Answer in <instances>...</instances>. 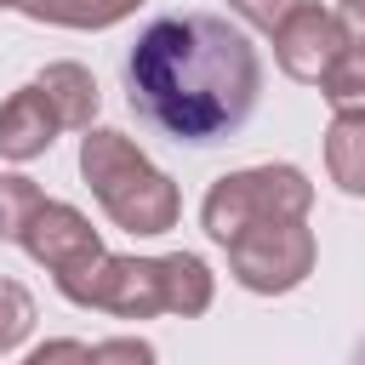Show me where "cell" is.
<instances>
[{"mask_svg":"<svg viewBox=\"0 0 365 365\" xmlns=\"http://www.w3.org/2000/svg\"><path fill=\"white\" fill-rule=\"evenodd\" d=\"M125 97L137 120L177 143H222L234 137L262 97L257 46L217 11H171L154 17L125 51Z\"/></svg>","mask_w":365,"mask_h":365,"instance_id":"obj_1","label":"cell"},{"mask_svg":"<svg viewBox=\"0 0 365 365\" xmlns=\"http://www.w3.org/2000/svg\"><path fill=\"white\" fill-rule=\"evenodd\" d=\"M57 291L74 308H97L114 319H154V314H205L217 297L211 268L194 251H171V257H97L80 274H63Z\"/></svg>","mask_w":365,"mask_h":365,"instance_id":"obj_2","label":"cell"},{"mask_svg":"<svg viewBox=\"0 0 365 365\" xmlns=\"http://www.w3.org/2000/svg\"><path fill=\"white\" fill-rule=\"evenodd\" d=\"M80 177L108 211V222L125 234H165L182 217L177 182L114 125H91L80 137Z\"/></svg>","mask_w":365,"mask_h":365,"instance_id":"obj_3","label":"cell"},{"mask_svg":"<svg viewBox=\"0 0 365 365\" xmlns=\"http://www.w3.org/2000/svg\"><path fill=\"white\" fill-rule=\"evenodd\" d=\"M314 205V182L297 165H251V171H228L205 188L200 205V228L217 245H234L245 228L262 222H302Z\"/></svg>","mask_w":365,"mask_h":365,"instance_id":"obj_4","label":"cell"},{"mask_svg":"<svg viewBox=\"0 0 365 365\" xmlns=\"http://www.w3.org/2000/svg\"><path fill=\"white\" fill-rule=\"evenodd\" d=\"M314 228L308 222H262V228H245L234 245H228V268L245 291L257 297H285L297 291L308 274H314Z\"/></svg>","mask_w":365,"mask_h":365,"instance_id":"obj_5","label":"cell"},{"mask_svg":"<svg viewBox=\"0 0 365 365\" xmlns=\"http://www.w3.org/2000/svg\"><path fill=\"white\" fill-rule=\"evenodd\" d=\"M348 46H354V29L342 23V11H325V6L302 0V6L279 23V34H274V63H279L291 80L319 86Z\"/></svg>","mask_w":365,"mask_h":365,"instance_id":"obj_6","label":"cell"},{"mask_svg":"<svg viewBox=\"0 0 365 365\" xmlns=\"http://www.w3.org/2000/svg\"><path fill=\"white\" fill-rule=\"evenodd\" d=\"M17 245H23L40 268H51V279L80 274V268H91L97 257H108V251H103V234L91 228V217L74 211V205H63V200H46V205L34 211V222L23 228Z\"/></svg>","mask_w":365,"mask_h":365,"instance_id":"obj_7","label":"cell"},{"mask_svg":"<svg viewBox=\"0 0 365 365\" xmlns=\"http://www.w3.org/2000/svg\"><path fill=\"white\" fill-rule=\"evenodd\" d=\"M57 131L63 125H57V114H51L40 86H23V91H11L0 103V160H34V154L51 148Z\"/></svg>","mask_w":365,"mask_h":365,"instance_id":"obj_8","label":"cell"},{"mask_svg":"<svg viewBox=\"0 0 365 365\" xmlns=\"http://www.w3.org/2000/svg\"><path fill=\"white\" fill-rule=\"evenodd\" d=\"M34 86L46 91V103H51L57 125H68V131H91V120H97V103H103V97H97V80H91V68H86V63H46Z\"/></svg>","mask_w":365,"mask_h":365,"instance_id":"obj_9","label":"cell"},{"mask_svg":"<svg viewBox=\"0 0 365 365\" xmlns=\"http://www.w3.org/2000/svg\"><path fill=\"white\" fill-rule=\"evenodd\" d=\"M137 6H148V0H17L23 17L57 23V29H114Z\"/></svg>","mask_w":365,"mask_h":365,"instance_id":"obj_10","label":"cell"},{"mask_svg":"<svg viewBox=\"0 0 365 365\" xmlns=\"http://www.w3.org/2000/svg\"><path fill=\"white\" fill-rule=\"evenodd\" d=\"M325 171L342 194L365 200V120H331L325 131Z\"/></svg>","mask_w":365,"mask_h":365,"instance_id":"obj_11","label":"cell"},{"mask_svg":"<svg viewBox=\"0 0 365 365\" xmlns=\"http://www.w3.org/2000/svg\"><path fill=\"white\" fill-rule=\"evenodd\" d=\"M319 97L331 103L336 120H365V40H354L331 63V74L319 80Z\"/></svg>","mask_w":365,"mask_h":365,"instance_id":"obj_12","label":"cell"},{"mask_svg":"<svg viewBox=\"0 0 365 365\" xmlns=\"http://www.w3.org/2000/svg\"><path fill=\"white\" fill-rule=\"evenodd\" d=\"M40 205H46V194H40V182H34V177L0 171V240H11V245H17Z\"/></svg>","mask_w":365,"mask_h":365,"instance_id":"obj_13","label":"cell"},{"mask_svg":"<svg viewBox=\"0 0 365 365\" xmlns=\"http://www.w3.org/2000/svg\"><path fill=\"white\" fill-rule=\"evenodd\" d=\"M29 331H34V297H29V285L0 274V354H11Z\"/></svg>","mask_w":365,"mask_h":365,"instance_id":"obj_14","label":"cell"},{"mask_svg":"<svg viewBox=\"0 0 365 365\" xmlns=\"http://www.w3.org/2000/svg\"><path fill=\"white\" fill-rule=\"evenodd\" d=\"M302 0H228V11L240 17V23H251V29H262V34H279V23L297 11Z\"/></svg>","mask_w":365,"mask_h":365,"instance_id":"obj_15","label":"cell"},{"mask_svg":"<svg viewBox=\"0 0 365 365\" xmlns=\"http://www.w3.org/2000/svg\"><path fill=\"white\" fill-rule=\"evenodd\" d=\"M86 365H160V354H154L143 336H108V342L91 348Z\"/></svg>","mask_w":365,"mask_h":365,"instance_id":"obj_16","label":"cell"},{"mask_svg":"<svg viewBox=\"0 0 365 365\" xmlns=\"http://www.w3.org/2000/svg\"><path fill=\"white\" fill-rule=\"evenodd\" d=\"M86 359H91L86 342H74V336H51V342H40L23 365H86Z\"/></svg>","mask_w":365,"mask_h":365,"instance_id":"obj_17","label":"cell"},{"mask_svg":"<svg viewBox=\"0 0 365 365\" xmlns=\"http://www.w3.org/2000/svg\"><path fill=\"white\" fill-rule=\"evenodd\" d=\"M336 11H342V23H348V29H354V34L365 40V0H342Z\"/></svg>","mask_w":365,"mask_h":365,"instance_id":"obj_18","label":"cell"},{"mask_svg":"<svg viewBox=\"0 0 365 365\" xmlns=\"http://www.w3.org/2000/svg\"><path fill=\"white\" fill-rule=\"evenodd\" d=\"M354 365H365V342H359V354H354Z\"/></svg>","mask_w":365,"mask_h":365,"instance_id":"obj_19","label":"cell"},{"mask_svg":"<svg viewBox=\"0 0 365 365\" xmlns=\"http://www.w3.org/2000/svg\"><path fill=\"white\" fill-rule=\"evenodd\" d=\"M0 6H17V0H0Z\"/></svg>","mask_w":365,"mask_h":365,"instance_id":"obj_20","label":"cell"}]
</instances>
